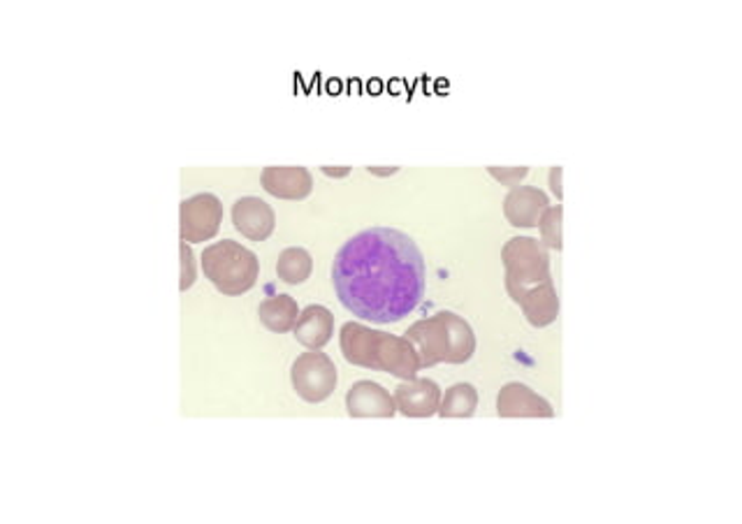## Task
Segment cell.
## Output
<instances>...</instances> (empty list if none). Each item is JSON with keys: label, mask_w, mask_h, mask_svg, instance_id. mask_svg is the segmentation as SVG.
<instances>
[{"label": "cell", "mask_w": 742, "mask_h": 524, "mask_svg": "<svg viewBox=\"0 0 742 524\" xmlns=\"http://www.w3.org/2000/svg\"><path fill=\"white\" fill-rule=\"evenodd\" d=\"M341 307L377 325L400 323L427 290L425 256L402 231L377 225L348 239L332 263Z\"/></svg>", "instance_id": "6da1fadb"}, {"label": "cell", "mask_w": 742, "mask_h": 524, "mask_svg": "<svg viewBox=\"0 0 742 524\" xmlns=\"http://www.w3.org/2000/svg\"><path fill=\"white\" fill-rule=\"evenodd\" d=\"M506 290L531 328H548L560 318V295L550 275L548 248L533 237H513L501 248Z\"/></svg>", "instance_id": "7a4b0ae2"}, {"label": "cell", "mask_w": 742, "mask_h": 524, "mask_svg": "<svg viewBox=\"0 0 742 524\" xmlns=\"http://www.w3.org/2000/svg\"><path fill=\"white\" fill-rule=\"evenodd\" d=\"M339 346L346 362L353 367L377 370L402 381H413L421 372V360L404 336L367 328L362 323L341 325Z\"/></svg>", "instance_id": "3957f363"}, {"label": "cell", "mask_w": 742, "mask_h": 524, "mask_svg": "<svg viewBox=\"0 0 742 524\" xmlns=\"http://www.w3.org/2000/svg\"><path fill=\"white\" fill-rule=\"evenodd\" d=\"M404 339L415 349L421 370H432L436 364H464L476 353L471 325L453 311H438L413 323Z\"/></svg>", "instance_id": "277c9868"}, {"label": "cell", "mask_w": 742, "mask_h": 524, "mask_svg": "<svg viewBox=\"0 0 742 524\" xmlns=\"http://www.w3.org/2000/svg\"><path fill=\"white\" fill-rule=\"evenodd\" d=\"M202 271L221 295L248 292L261 275L258 256L235 239H223L202 250Z\"/></svg>", "instance_id": "5b68a950"}, {"label": "cell", "mask_w": 742, "mask_h": 524, "mask_svg": "<svg viewBox=\"0 0 742 524\" xmlns=\"http://www.w3.org/2000/svg\"><path fill=\"white\" fill-rule=\"evenodd\" d=\"M290 381L295 393L309 402V404H320L325 399H330L332 393L337 391V367L330 355H325L320 351H309L297 355L290 367Z\"/></svg>", "instance_id": "8992f818"}, {"label": "cell", "mask_w": 742, "mask_h": 524, "mask_svg": "<svg viewBox=\"0 0 742 524\" xmlns=\"http://www.w3.org/2000/svg\"><path fill=\"white\" fill-rule=\"evenodd\" d=\"M223 225V204L212 193H198L179 204V237L186 244L214 239Z\"/></svg>", "instance_id": "52a82bcc"}, {"label": "cell", "mask_w": 742, "mask_h": 524, "mask_svg": "<svg viewBox=\"0 0 742 524\" xmlns=\"http://www.w3.org/2000/svg\"><path fill=\"white\" fill-rule=\"evenodd\" d=\"M346 411L351 418H394L398 404L383 385L374 381H358L346 393Z\"/></svg>", "instance_id": "ba28073f"}, {"label": "cell", "mask_w": 742, "mask_h": 524, "mask_svg": "<svg viewBox=\"0 0 742 524\" xmlns=\"http://www.w3.org/2000/svg\"><path fill=\"white\" fill-rule=\"evenodd\" d=\"M497 414L499 418H554V408L529 385L506 383L497 397Z\"/></svg>", "instance_id": "9c48e42d"}, {"label": "cell", "mask_w": 742, "mask_h": 524, "mask_svg": "<svg viewBox=\"0 0 742 524\" xmlns=\"http://www.w3.org/2000/svg\"><path fill=\"white\" fill-rule=\"evenodd\" d=\"M232 223H235V231L246 239L265 242L274 233L276 216L265 200L248 195L232 204Z\"/></svg>", "instance_id": "30bf717a"}, {"label": "cell", "mask_w": 742, "mask_h": 524, "mask_svg": "<svg viewBox=\"0 0 742 524\" xmlns=\"http://www.w3.org/2000/svg\"><path fill=\"white\" fill-rule=\"evenodd\" d=\"M398 411L406 418H432L441 406V387L430 378L404 381L394 391Z\"/></svg>", "instance_id": "8fae6325"}, {"label": "cell", "mask_w": 742, "mask_h": 524, "mask_svg": "<svg viewBox=\"0 0 742 524\" xmlns=\"http://www.w3.org/2000/svg\"><path fill=\"white\" fill-rule=\"evenodd\" d=\"M548 207V195L537 186H516L504 197V216L513 227H537Z\"/></svg>", "instance_id": "7c38bea8"}, {"label": "cell", "mask_w": 742, "mask_h": 524, "mask_svg": "<svg viewBox=\"0 0 742 524\" xmlns=\"http://www.w3.org/2000/svg\"><path fill=\"white\" fill-rule=\"evenodd\" d=\"M263 189L278 200H305L314 191V177L307 168H265Z\"/></svg>", "instance_id": "4fadbf2b"}, {"label": "cell", "mask_w": 742, "mask_h": 524, "mask_svg": "<svg viewBox=\"0 0 742 524\" xmlns=\"http://www.w3.org/2000/svg\"><path fill=\"white\" fill-rule=\"evenodd\" d=\"M293 332L301 346H307L311 351H320L322 346L330 344V339L335 334V316L330 309H325L320 304H311L299 313Z\"/></svg>", "instance_id": "5bb4252c"}, {"label": "cell", "mask_w": 742, "mask_h": 524, "mask_svg": "<svg viewBox=\"0 0 742 524\" xmlns=\"http://www.w3.org/2000/svg\"><path fill=\"white\" fill-rule=\"evenodd\" d=\"M258 318L269 332L286 334V332L295 330L297 318H299V309H297V302L290 298V295H276V298H269V300L261 302Z\"/></svg>", "instance_id": "9a60e30c"}, {"label": "cell", "mask_w": 742, "mask_h": 524, "mask_svg": "<svg viewBox=\"0 0 742 524\" xmlns=\"http://www.w3.org/2000/svg\"><path fill=\"white\" fill-rule=\"evenodd\" d=\"M311 271H314V258H311L309 250H305V248H297V246L286 248L276 260L278 281L290 284V286H299V284L309 281Z\"/></svg>", "instance_id": "2e32d148"}, {"label": "cell", "mask_w": 742, "mask_h": 524, "mask_svg": "<svg viewBox=\"0 0 742 524\" xmlns=\"http://www.w3.org/2000/svg\"><path fill=\"white\" fill-rule=\"evenodd\" d=\"M478 408V393L469 383H457L448 387L446 395L441 397L438 416L441 418H471Z\"/></svg>", "instance_id": "e0dca14e"}, {"label": "cell", "mask_w": 742, "mask_h": 524, "mask_svg": "<svg viewBox=\"0 0 742 524\" xmlns=\"http://www.w3.org/2000/svg\"><path fill=\"white\" fill-rule=\"evenodd\" d=\"M562 218H564V207H548L539 221V231H541V244L552 250H562L564 239H562Z\"/></svg>", "instance_id": "ac0fdd59"}, {"label": "cell", "mask_w": 742, "mask_h": 524, "mask_svg": "<svg viewBox=\"0 0 742 524\" xmlns=\"http://www.w3.org/2000/svg\"><path fill=\"white\" fill-rule=\"evenodd\" d=\"M179 290L186 292L193 284H195V256L191 246L181 242V279H179Z\"/></svg>", "instance_id": "d6986e66"}, {"label": "cell", "mask_w": 742, "mask_h": 524, "mask_svg": "<svg viewBox=\"0 0 742 524\" xmlns=\"http://www.w3.org/2000/svg\"><path fill=\"white\" fill-rule=\"evenodd\" d=\"M492 179H497L499 184L508 186V189H516L520 186V181L529 174V168H487Z\"/></svg>", "instance_id": "ffe728a7"}, {"label": "cell", "mask_w": 742, "mask_h": 524, "mask_svg": "<svg viewBox=\"0 0 742 524\" xmlns=\"http://www.w3.org/2000/svg\"><path fill=\"white\" fill-rule=\"evenodd\" d=\"M550 189L556 195V200L564 197V191H562V168H552L550 170Z\"/></svg>", "instance_id": "44dd1931"}, {"label": "cell", "mask_w": 742, "mask_h": 524, "mask_svg": "<svg viewBox=\"0 0 742 524\" xmlns=\"http://www.w3.org/2000/svg\"><path fill=\"white\" fill-rule=\"evenodd\" d=\"M328 177H348L351 174V168H320Z\"/></svg>", "instance_id": "7402d4cb"}, {"label": "cell", "mask_w": 742, "mask_h": 524, "mask_svg": "<svg viewBox=\"0 0 742 524\" xmlns=\"http://www.w3.org/2000/svg\"><path fill=\"white\" fill-rule=\"evenodd\" d=\"M400 168H367L369 174H377V177H390V174H394Z\"/></svg>", "instance_id": "603a6c76"}]
</instances>
